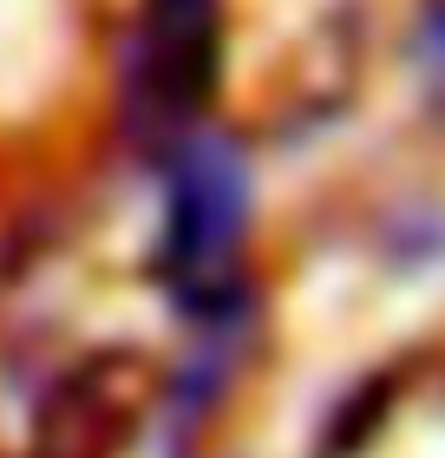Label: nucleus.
Instances as JSON below:
<instances>
[{
  "instance_id": "f257e3e1",
  "label": "nucleus",
  "mask_w": 445,
  "mask_h": 458,
  "mask_svg": "<svg viewBox=\"0 0 445 458\" xmlns=\"http://www.w3.org/2000/svg\"><path fill=\"white\" fill-rule=\"evenodd\" d=\"M243 229V171L223 144H190L171 191V268L190 295H217L229 282V249Z\"/></svg>"
}]
</instances>
